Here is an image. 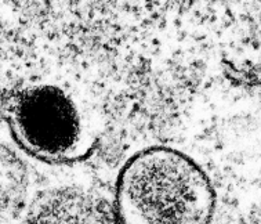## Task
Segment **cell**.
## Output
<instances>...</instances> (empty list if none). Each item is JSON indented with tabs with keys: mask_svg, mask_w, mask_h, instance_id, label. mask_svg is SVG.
Segmentation results:
<instances>
[{
	"mask_svg": "<svg viewBox=\"0 0 261 224\" xmlns=\"http://www.w3.org/2000/svg\"><path fill=\"white\" fill-rule=\"evenodd\" d=\"M29 177L21 158L0 143V224L13 221L22 212Z\"/></svg>",
	"mask_w": 261,
	"mask_h": 224,
	"instance_id": "277c9868",
	"label": "cell"
},
{
	"mask_svg": "<svg viewBox=\"0 0 261 224\" xmlns=\"http://www.w3.org/2000/svg\"><path fill=\"white\" fill-rule=\"evenodd\" d=\"M216 192L203 169L166 147L144 150L128 159L116 181L120 224H210Z\"/></svg>",
	"mask_w": 261,
	"mask_h": 224,
	"instance_id": "6da1fadb",
	"label": "cell"
},
{
	"mask_svg": "<svg viewBox=\"0 0 261 224\" xmlns=\"http://www.w3.org/2000/svg\"><path fill=\"white\" fill-rule=\"evenodd\" d=\"M27 224H120L108 201L79 187L43 191L31 205Z\"/></svg>",
	"mask_w": 261,
	"mask_h": 224,
	"instance_id": "3957f363",
	"label": "cell"
},
{
	"mask_svg": "<svg viewBox=\"0 0 261 224\" xmlns=\"http://www.w3.org/2000/svg\"><path fill=\"white\" fill-rule=\"evenodd\" d=\"M2 110L15 143L42 162H81L100 140L90 110L60 85L39 82L15 87L3 98Z\"/></svg>",
	"mask_w": 261,
	"mask_h": 224,
	"instance_id": "7a4b0ae2",
	"label": "cell"
}]
</instances>
